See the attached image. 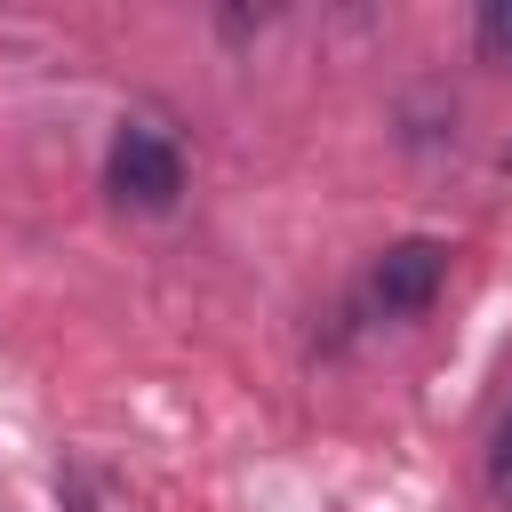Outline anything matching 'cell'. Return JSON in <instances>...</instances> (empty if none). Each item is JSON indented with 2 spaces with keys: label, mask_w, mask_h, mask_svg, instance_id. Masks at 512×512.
I'll use <instances>...</instances> for the list:
<instances>
[{
  "label": "cell",
  "mask_w": 512,
  "mask_h": 512,
  "mask_svg": "<svg viewBox=\"0 0 512 512\" xmlns=\"http://www.w3.org/2000/svg\"><path fill=\"white\" fill-rule=\"evenodd\" d=\"M440 288H448V240L408 232V240H392V248L360 272L344 320H416V312L440 304Z\"/></svg>",
  "instance_id": "6da1fadb"
},
{
  "label": "cell",
  "mask_w": 512,
  "mask_h": 512,
  "mask_svg": "<svg viewBox=\"0 0 512 512\" xmlns=\"http://www.w3.org/2000/svg\"><path fill=\"white\" fill-rule=\"evenodd\" d=\"M104 192H112V208L168 216L184 200V144L160 120H120L112 128V152H104Z\"/></svg>",
  "instance_id": "7a4b0ae2"
},
{
  "label": "cell",
  "mask_w": 512,
  "mask_h": 512,
  "mask_svg": "<svg viewBox=\"0 0 512 512\" xmlns=\"http://www.w3.org/2000/svg\"><path fill=\"white\" fill-rule=\"evenodd\" d=\"M56 504L64 512H144V496L112 464H96V456H64L56 464Z\"/></svg>",
  "instance_id": "3957f363"
},
{
  "label": "cell",
  "mask_w": 512,
  "mask_h": 512,
  "mask_svg": "<svg viewBox=\"0 0 512 512\" xmlns=\"http://www.w3.org/2000/svg\"><path fill=\"white\" fill-rule=\"evenodd\" d=\"M472 48H480L488 64H512V0H488V8L472 16Z\"/></svg>",
  "instance_id": "277c9868"
},
{
  "label": "cell",
  "mask_w": 512,
  "mask_h": 512,
  "mask_svg": "<svg viewBox=\"0 0 512 512\" xmlns=\"http://www.w3.org/2000/svg\"><path fill=\"white\" fill-rule=\"evenodd\" d=\"M488 496L512 512V408H504L496 432H488Z\"/></svg>",
  "instance_id": "5b68a950"
}]
</instances>
